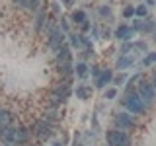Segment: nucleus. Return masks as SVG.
Wrapping results in <instances>:
<instances>
[{
  "label": "nucleus",
  "instance_id": "1",
  "mask_svg": "<svg viewBox=\"0 0 156 146\" xmlns=\"http://www.w3.org/2000/svg\"><path fill=\"white\" fill-rule=\"evenodd\" d=\"M121 103L125 105L127 111H131V113H136V115H144L146 113V105L143 99L139 97V94L136 92H131V94H123V97H121Z\"/></svg>",
  "mask_w": 156,
  "mask_h": 146
},
{
  "label": "nucleus",
  "instance_id": "2",
  "mask_svg": "<svg viewBox=\"0 0 156 146\" xmlns=\"http://www.w3.org/2000/svg\"><path fill=\"white\" fill-rule=\"evenodd\" d=\"M53 121H47V119H39L33 123V127L29 129V133L35 134L37 140H41V142H45V140H49L53 136Z\"/></svg>",
  "mask_w": 156,
  "mask_h": 146
},
{
  "label": "nucleus",
  "instance_id": "3",
  "mask_svg": "<svg viewBox=\"0 0 156 146\" xmlns=\"http://www.w3.org/2000/svg\"><path fill=\"white\" fill-rule=\"evenodd\" d=\"M105 138L109 146H133V138L125 130H107Z\"/></svg>",
  "mask_w": 156,
  "mask_h": 146
},
{
  "label": "nucleus",
  "instance_id": "4",
  "mask_svg": "<svg viewBox=\"0 0 156 146\" xmlns=\"http://www.w3.org/2000/svg\"><path fill=\"white\" fill-rule=\"evenodd\" d=\"M135 92L139 94V97L144 101L146 105H150V103H154V101H156V90H154V86L150 84V82H146V80H139Z\"/></svg>",
  "mask_w": 156,
  "mask_h": 146
},
{
  "label": "nucleus",
  "instance_id": "5",
  "mask_svg": "<svg viewBox=\"0 0 156 146\" xmlns=\"http://www.w3.org/2000/svg\"><path fill=\"white\" fill-rule=\"evenodd\" d=\"M113 123H115V130H125V133H127V130H133L136 127L135 117L129 115V113H117L115 119H113Z\"/></svg>",
  "mask_w": 156,
  "mask_h": 146
},
{
  "label": "nucleus",
  "instance_id": "6",
  "mask_svg": "<svg viewBox=\"0 0 156 146\" xmlns=\"http://www.w3.org/2000/svg\"><path fill=\"white\" fill-rule=\"evenodd\" d=\"M62 43H65V33H62L58 27L53 33H49V35H47V47L51 49L53 53H57L58 49L62 47Z\"/></svg>",
  "mask_w": 156,
  "mask_h": 146
},
{
  "label": "nucleus",
  "instance_id": "7",
  "mask_svg": "<svg viewBox=\"0 0 156 146\" xmlns=\"http://www.w3.org/2000/svg\"><path fill=\"white\" fill-rule=\"evenodd\" d=\"M47 6L49 4L43 2L41 4V8L35 12V23H33V27H35V31L37 33H41L43 31V27H45V22H47Z\"/></svg>",
  "mask_w": 156,
  "mask_h": 146
},
{
  "label": "nucleus",
  "instance_id": "8",
  "mask_svg": "<svg viewBox=\"0 0 156 146\" xmlns=\"http://www.w3.org/2000/svg\"><path fill=\"white\" fill-rule=\"evenodd\" d=\"M29 136H31V133H29V129H26V127H16L14 129V142L18 146L26 144L29 140Z\"/></svg>",
  "mask_w": 156,
  "mask_h": 146
},
{
  "label": "nucleus",
  "instance_id": "9",
  "mask_svg": "<svg viewBox=\"0 0 156 146\" xmlns=\"http://www.w3.org/2000/svg\"><path fill=\"white\" fill-rule=\"evenodd\" d=\"M111 80H113V72L107 70V68H104V70H101V74L98 76V80H96V88H98V90H105L107 84H109Z\"/></svg>",
  "mask_w": 156,
  "mask_h": 146
},
{
  "label": "nucleus",
  "instance_id": "10",
  "mask_svg": "<svg viewBox=\"0 0 156 146\" xmlns=\"http://www.w3.org/2000/svg\"><path fill=\"white\" fill-rule=\"evenodd\" d=\"M115 37L119 39V41H131V39L135 37V29L133 27H129V26H119L117 27V31H115Z\"/></svg>",
  "mask_w": 156,
  "mask_h": 146
},
{
  "label": "nucleus",
  "instance_id": "11",
  "mask_svg": "<svg viewBox=\"0 0 156 146\" xmlns=\"http://www.w3.org/2000/svg\"><path fill=\"white\" fill-rule=\"evenodd\" d=\"M57 72H58L62 78H70V74L74 72L72 61H57Z\"/></svg>",
  "mask_w": 156,
  "mask_h": 146
},
{
  "label": "nucleus",
  "instance_id": "12",
  "mask_svg": "<svg viewBox=\"0 0 156 146\" xmlns=\"http://www.w3.org/2000/svg\"><path fill=\"white\" fill-rule=\"evenodd\" d=\"M133 62H135V57L121 55L119 58H117V62H115V68H119V70H127L129 66H133Z\"/></svg>",
  "mask_w": 156,
  "mask_h": 146
},
{
  "label": "nucleus",
  "instance_id": "13",
  "mask_svg": "<svg viewBox=\"0 0 156 146\" xmlns=\"http://www.w3.org/2000/svg\"><path fill=\"white\" fill-rule=\"evenodd\" d=\"M154 26H156V22H150V19H144V22H135V26H133V29L135 31H144V33H148V31H152L154 29Z\"/></svg>",
  "mask_w": 156,
  "mask_h": 146
},
{
  "label": "nucleus",
  "instance_id": "14",
  "mask_svg": "<svg viewBox=\"0 0 156 146\" xmlns=\"http://www.w3.org/2000/svg\"><path fill=\"white\" fill-rule=\"evenodd\" d=\"M57 55V61H70V45H66V43H62V47L58 49V51L55 53Z\"/></svg>",
  "mask_w": 156,
  "mask_h": 146
},
{
  "label": "nucleus",
  "instance_id": "15",
  "mask_svg": "<svg viewBox=\"0 0 156 146\" xmlns=\"http://www.w3.org/2000/svg\"><path fill=\"white\" fill-rule=\"evenodd\" d=\"M92 92H94V90H92L90 86H84V84L76 88V96H78V99H90Z\"/></svg>",
  "mask_w": 156,
  "mask_h": 146
},
{
  "label": "nucleus",
  "instance_id": "16",
  "mask_svg": "<svg viewBox=\"0 0 156 146\" xmlns=\"http://www.w3.org/2000/svg\"><path fill=\"white\" fill-rule=\"evenodd\" d=\"M14 129H16V127H12V125L2 127V129H0V136H2L6 142H14Z\"/></svg>",
  "mask_w": 156,
  "mask_h": 146
},
{
  "label": "nucleus",
  "instance_id": "17",
  "mask_svg": "<svg viewBox=\"0 0 156 146\" xmlns=\"http://www.w3.org/2000/svg\"><path fill=\"white\" fill-rule=\"evenodd\" d=\"M88 72H90V70H88V64H86V62H78V64L74 66V74L80 78V80H84V78L88 76Z\"/></svg>",
  "mask_w": 156,
  "mask_h": 146
},
{
  "label": "nucleus",
  "instance_id": "18",
  "mask_svg": "<svg viewBox=\"0 0 156 146\" xmlns=\"http://www.w3.org/2000/svg\"><path fill=\"white\" fill-rule=\"evenodd\" d=\"M72 22H74V23H80V26H82V23H84L86 22V12H84V10H74V12H72Z\"/></svg>",
  "mask_w": 156,
  "mask_h": 146
},
{
  "label": "nucleus",
  "instance_id": "19",
  "mask_svg": "<svg viewBox=\"0 0 156 146\" xmlns=\"http://www.w3.org/2000/svg\"><path fill=\"white\" fill-rule=\"evenodd\" d=\"M41 4H43V0H27V4H26V8L29 10V12H33L35 14L39 8H41Z\"/></svg>",
  "mask_w": 156,
  "mask_h": 146
},
{
  "label": "nucleus",
  "instance_id": "20",
  "mask_svg": "<svg viewBox=\"0 0 156 146\" xmlns=\"http://www.w3.org/2000/svg\"><path fill=\"white\" fill-rule=\"evenodd\" d=\"M135 16L146 18V16H148V6H146V4H139V6L135 8Z\"/></svg>",
  "mask_w": 156,
  "mask_h": 146
},
{
  "label": "nucleus",
  "instance_id": "21",
  "mask_svg": "<svg viewBox=\"0 0 156 146\" xmlns=\"http://www.w3.org/2000/svg\"><path fill=\"white\" fill-rule=\"evenodd\" d=\"M152 64H156V53H148L143 58V66H152Z\"/></svg>",
  "mask_w": 156,
  "mask_h": 146
},
{
  "label": "nucleus",
  "instance_id": "22",
  "mask_svg": "<svg viewBox=\"0 0 156 146\" xmlns=\"http://www.w3.org/2000/svg\"><path fill=\"white\" fill-rule=\"evenodd\" d=\"M98 12H100L101 18H109V19H111V8H109V6H105V4H104V6L98 8Z\"/></svg>",
  "mask_w": 156,
  "mask_h": 146
},
{
  "label": "nucleus",
  "instance_id": "23",
  "mask_svg": "<svg viewBox=\"0 0 156 146\" xmlns=\"http://www.w3.org/2000/svg\"><path fill=\"white\" fill-rule=\"evenodd\" d=\"M125 80H127V74H125V72H121V74H117V76H113V80H111V82H113L115 86H121V84H123Z\"/></svg>",
  "mask_w": 156,
  "mask_h": 146
},
{
  "label": "nucleus",
  "instance_id": "24",
  "mask_svg": "<svg viewBox=\"0 0 156 146\" xmlns=\"http://www.w3.org/2000/svg\"><path fill=\"white\" fill-rule=\"evenodd\" d=\"M70 47H78V49H80V35L70 33Z\"/></svg>",
  "mask_w": 156,
  "mask_h": 146
},
{
  "label": "nucleus",
  "instance_id": "25",
  "mask_svg": "<svg viewBox=\"0 0 156 146\" xmlns=\"http://www.w3.org/2000/svg\"><path fill=\"white\" fill-rule=\"evenodd\" d=\"M101 70H104V68H101V66H98V64H94V66L90 68V74L94 76V80H98V76L101 74Z\"/></svg>",
  "mask_w": 156,
  "mask_h": 146
},
{
  "label": "nucleus",
  "instance_id": "26",
  "mask_svg": "<svg viewBox=\"0 0 156 146\" xmlns=\"http://www.w3.org/2000/svg\"><path fill=\"white\" fill-rule=\"evenodd\" d=\"M135 16V6H125L123 8V18H133Z\"/></svg>",
  "mask_w": 156,
  "mask_h": 146
},
{
  "label": "nucleus",
  "instance_id": "27",
  "mask_svg": "<svg viewBox=\"0 0 156 146\" xmlns=\"http://www.w3.org/2000/svg\"><path fill=\"white\" fill-rule=\"evenodd\" d=\"M133 49H136V51H143V53H146V51H148V47H146V43H144V41H139V43H135V45H133Z\"/></svg>",
  "mask_w": 156,
  "mask_h": 146
},
{
  "label": "nucleus",
  "instance_id": "28",
  "mask_svg": "<svg viewBox=\"0 0 156 146\" xmlns=\"http://www.w3.org/2000/svg\"><path fill=\"white\" fill-rule=\"evenodd\" d=\"M117 96V90L115 88H109V90H105V99H113Z\"/></svg>",
  "mask_w": 156,
  "mask_h": 146
},
{
  "label": "nucleus",
  "instance_id": "29",
  "mask_svg": "<svg viewBox=\"0 0 156 146\" xmlns=\"http://www.w3.org/2000/svg\"><path fill=\"white\" fill-rule=\"evenodd\" d=\"M131 49H133V45H131V43H125V45L121 47V55H131Z\"/></svg>",
  "mask_w": 156,
  "mask_h": 146
},
{
  "label": "nucleus",
  "instance_id": "30",
  "mask_svg": "<svg viewBox=\"0 0 156 146\" xmlns=\"http://www.w3.org/2000/svg\"><path fill=\"white\" fill-rule=\"evenodd\" d=\"M58 29H61L62 33H68V31H70V27H68V23H66V19H65V18L61 19V27H58Z\"/></svg>",
  "mask_w": 156,
  "mask_h": 146
},
{
  "label": "nucleus",
  "instance_id": "31",
  "mask_svg": "<svg viewBox=\"0 0 156 146\" xmlns=\"http://www.w3.org/2000/svg\"><path fill=\"white\" fill-rule=\"evenodd\" d=\"M14 4L20 8H26V4H27V0H14Z\"/></svg>",
  "mask_w": 156,
  "mask_h": 146
},
{
  "label": "nucleus",
  "instance_id": "32",
  "mask_svg": "<svg viewBox=\"0 0 156 146\" xmlns=\"http://www.w3.org/2000/svg\"><path fill=\"white\" fill-rule=\"evenodd\" d=\"M80 27H82V31H88V29H90V27H92V23H90V22H88V19H86V22H84V23H82V26H80Z\"/></svg>",
  "mask_w": 156,
  "mask_h": 146
},
{
  "label": "nucleus",
  "instance_id": "33",
  "mask_svg": "<svg viewBox=\"0 0 156 146\" xmlns=\"http://www.w3.org/2000/svg\"><path fill=\"white\" fill-rule=\"evenodd\" d=\"M92 37H94V39H98V37H100V31H98V27H96V26L92 27Z\"/></svg>",
  "mask_w": 156,
  "mask_h": 146
},
{
  "label": "nucleus",
  "instance_id": "34",
  "mask_svg": "<svg viewBox=\"0 0 156 146\" xmlns=\"http://www.w3.org/2000/svg\"><path fill=\"white\" fill-rule=\"evenodd\" d=\"M51 10H53V12H58V10H61V6H58L57 2H51Z\"/></svg>",
  "mask_w": 156,
  "mask_h": 146
},
{
  "label": "nucleus",
  "instance_id": "35",
  "mask_svg": "<svg viewBox=\"0 0 156 146\" xmlns=\"http://www.w3.org/2000/svg\"><path fill=\"white\" fill-rule=\"evenodd\" d=\"M109 29H104V31H101V37H104V39H107V37H109Z\"/></svg>",
  "mask_w": 156,
  "mask_h": 146
},
{
  "label": "nucleus",
  "instance_id": "36",
  "mask_svg": "<svg viewBox=\"0 0 156 146\" xmlns=\"http://www.w3.org/2000/svg\"><path fill=\"white\" fill-rule=\"evenodd\" d=\"M150 84H152V86H154V90H156V70L152 72V82H150Z\"/></svg>",
  "mask_w": 156,
  "mask_h": 146
},
{
  "label": "nucleus",
  "instance_id": "37",
  "mask_svg": "<svg viewBox=\"0 0 156 146\" xmlns=\"http://www.w3.org/2000/svg\"><path fill=\"white\" fill-rule=\"evenodd\" d=\"M156 4V0H146V6H154Z\"/></svg>",
  "mask_w": 156,
  "mask_h": 146
},
{
  "label": "nucleus",
  "instance_id": "38",
  "mask_svg": "<svg viewBox=\"0 0 156 146\" xmlns=\"http://www.w3.org/2000/svg\"><path fill=\"white\" fill-rule=\"evenodd\" d=\"M62 2H65L66 6H70V4H72V0H62Z\"/></svg>",
  "mask_w": 156,
  "mask_h": 146
},
{
  "label": "nucleus",
  "instance_id": "39",
  "mask_svg": "<svg viewBox=\"0 0 156 146\" xmlns=\"http://www.w3.org/2000/svg\"><path fill=\"white\" fill-rule=\"evenodd\" d=\"M53 146H62V144H58V142H57V144H53Z\"/></svg>",
  "mask_w": 156,
  "mask_h": 146
},
{
  "label": "nucleus",
  "instance_id": "40",
  "mask_svg": "<svg viewBox=\"0 0 156 146\" xmlns=\"http://www.w3.org/2000/svg\"><path fill=\"white\" fill-rule=\"evenodd\" d=\"M4 146H10V144H4Z\"/></svg>",
  "mask_w": 156,
  "mask_h": 146
},
{
  "label": "nucleus",
  "instance_id": "41",
  "mask_svg": "<svg viewBox=\"0 0 156 146\" xmlns=\"http://www.w3.org/2000/svg\"><path fill=\"white\" fill-rule=\"evenodd\" d=\"M154 39H156V33H154Z\"/></svg>",
  "mask_w": 156,
  "mask_h": 146
},
{
  "label": "nucleus",
  "instance_id": "42",
  "mask_svg": "<svg viewBox=\"0 0 156 146\" xmlns=\"http://www.w3.org/2000/svg\"><path fill=\"white\" fill-rule=\"evenodd\" d=\"M22 146H26V144H22Z\"/></svg>",
  "mask_w": 156,
  "mask_h": 146
},
{
  "label": "nucleus",
  "instance_id": "43",
  "mask_svg": "<svg viewBox=\"0 0 156 146\" xmlns=\"http://www.w3.org/2000/svg\"><path fill=\"white\" fill-rule=\"evenodd\" d=\"M0 109H2V107H0Z\"/></svg>",
  "mask_w": 156,
  "mask_h": 146
},
{
  "label": "nucleus",
  "instance_id": "44",
  "mask_svg": "<svg viewBox=\"0 0 156 146\" xmlns=\"http://www.w3.org/2000/svg\"><path fill=\"white\" fill-rule=\"evenodd\" d=\"M107 146H109V144H107Z\"/></svg>",
  "mask_w": 156,
  "mask_h": 146
}]
</instances>
